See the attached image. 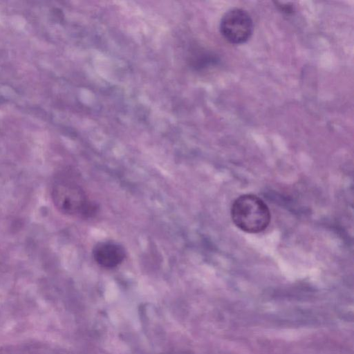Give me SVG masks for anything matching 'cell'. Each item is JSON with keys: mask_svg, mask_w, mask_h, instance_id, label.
Segmentation results:
<instances>
[{"mask_svg": "<svg viewBox=\"0 0 354 354\" xmlns=\"http://www.w3.org/2000/svg\"><path fill=\"white\" fill-rule=\"evenodd\" d=\"M51 198L57 209L67 216L88 218L97 212V204L76 182L64 177L55 180Z\"/></svg>", "mask_w": 354, "mask_h": 354, "instance_id": "obj_1", "label": "cell"}, {"mask_svg": "<svg viewBox=\"0 0 354 354\" xmlns=\"http://www.w3.org/2000/svg\"><path fill=\"white\" fill-rule=\"evenodd\" d=\"M231 217L241 230L255 234L267 228L271 215L268 205L261 198L248 194L240 196L234 201Z\"/></svg>", "mask_w": 354, "mask_h": 354, "instance_id": "obj_2", "label": "cell"}, {"mask_svg": "<svg viewBox=\"0 0 354 354\" xmlns=\"http://www.w3.org/2000/svg\"><path fill=\"white\" fill-rule=\"evenodd\" d=\"M220 31L229 42L241 44L250 38L253 32V21L246 10L238 8H232L222 17Z\"/></svg>", "mask_w": 354, "mask_h": 354, "instance_id": "obj_3", "label": "cell"}, {"mask_svg": "<svg viewBox=\"0 0 354 354\" xmlns=\"http://www.w3.org/2000/svg\"><path fill=\"white\" fill-rule=\"evenodd\" d=\"M95 262L104 268H113L120 265L126 257L124 248L112 241L97 243L93 249Z\"/></svg>", "mask_w": 354, "mask_h": 354, "instance_id": "obj_4", "label": "cell"}, {"mask_svg": "<svg viewBox=\"0 0 354 354\" xmlns=\"http://www.w3.org/2000/svg\"><path fill=\"white\" fill-rule=\"evenodd\" d=\"M0 354H22V353H21L20 351L17 349L6 348L1 349Z\"/></svg>", "mask_w": 354, "mask_h": 354, "instance_id": "obj_5", "label": "cell"}]
</instances>
